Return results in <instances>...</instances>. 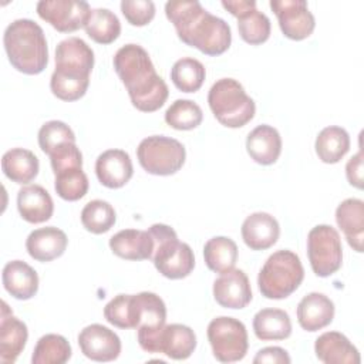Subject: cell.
<instances>
[{"mask_svg":"<svg viewBox=\"0 0 364 364\" xmlns=\"http://www.w3.org/2000/svg\"><path fill=\"white\" fill-rule=\"evenodd\" d=\"M3 173L16 183H28L38 175L40 164L34 152L24 148H11L1 158Z\"/></svg>","mask_w":364,"mask_h":364,"instance_id":"27","label":"cell"},{"mask_svg":"<svg viewBox=\"0 0 364 364\" xmlns=\"http://www.w3.org/2000/svg\"><path fill=\"white\" fill-rule=\"evenodd\" d=\"M87 36L98 44H111L121 34L118 17L108 9H94L85 24Z\"/></svg>","mask_w":364,"mask_h":364,"instance_id":"32","label":"cell"},{"mask_svg":"<svg viewBox=\"0 0 364 364\" xmlns=\"http://www.w3.org/2000/svg\"><path fill=\"white\" fill-rule=\"evenodd\" d=\"M129 299L131 294H118L104 307L105 320L118 328H131L129 323Z\"/></svg>","mask_w":364,"mask_h":364,"instance_id":"40","label":"cell"},{"mask_svg":"<svg viewBox=\"0 0 364 364\" xmlns=\"http://www.w3.org/2000/svg\"><path fill=\"white\" fill-rule=\"evenodd\" d=\"M317 358L324 364H360V353L353 343L338 331H326L314 343Z\"/></svg>","mask_w":364,"mask_h":364,"instance_id":"20","label":"cell"},{"mask_svg":"<svg viewBox=\"0 0 364 364\" xmlns=\"http://www.w3.org/2000/svg\"><path fill=\"white\" fill-rule=\"evenodd\" d=\"M3 286L17 300H28L38 290L37 272L23 260H11L6 263L1 274Z\"/></svg>","mask_w":364,"mask_h":364,"instance_id":"23","label":"cell"},{"mask_svg":"<svg viewBox=\"0 0 364 364\" xmlns=\"http://www.w3.org/2000/svg\"><path fill=\"white\" fill-rule=\"evenodd\" d=\"M95 173L100 183L109 189L122 188L134 173L132 161L122 149H107L95 161Z\"/></svg>","mask_w":364,"mask_h":364,"instance_id":"15","label":"cell"},{"mask_svg":"<svg viewBox=\"0 0 364 364\" xmlns=\"http://www.w3.org/2000/svg\"><path fill=\"white\" fill-rule=\"evenodd\" d=\"M136 156L139 165L151 175L168 176L176 173L185 164V146L175 138L165 135H152L144 138Z\"/></svg>","mask_w":364,"mask_h":364,"instance_id":"8","label":"cell"},{"mask_svg":"<svg viewBox=\"0 0 364 364\" xmlns=\"http://www.w3.org/2000/svg\"><path fill=\"white\" fill-rule=\"evenodd\" d=\"M67 142H75V134L65 122L53 119L41 125L38 131V145L44 154L50 155L55 148Z\"/></svg>","mask_w":364,"mask_h":364,"instance_id":"38","label":"cell"},{"mask_svg":"<svg viewBox=\"0 0 364 364\" xmlns=\"http://www.w3.org/2000/svg\"><path fill=\"white\" fill-rule=\"evenodd\" d=\"M54 189L57 195L68 202L78 200L88 192V178L82 166H71L54 173Z\"/></svg>","mask_w":364,"mask_h":364,"instance_id":"35","label":"cell"},{"mask_svg":"<svg viewBox=\"0 0 364 364\" xmlns=\"http://www.w3.org/2000/svg\"><path fill=\"white\" fill-rule=\"evenodd\" d=\"M71 358V346L60 334H46L38 338L31 355L33 364H64Z\"/></svg>","mask_w":364,"mask_h":364,"instance_id":"33","label":"cell"},{"mask_svg":"<svg viewBox=\"0 0 364 364\" xmlns=\"http://www.w3.org/2000/svg\"><path fill=\"white\" fill-rule=\"evenodd\" d=\"M78 346L81 353L92 361H114L121 354L119 337L108 327L97 323L90 324L80 331Z\"/></svg>","mask_w":364,"mask_h":364,"instance_id":"13","label":"cell"},{"mask_svg":"<svg viewBox=\"0 0 364 364\" xmlns=\"http://www.w3.org/2000/svg\"><path fill=\"white\" fill-rule=\"evenodd\" d=\"M94 51L80 37H68L57 44L55 70L51 74V92L61 101L82 98L90 85Z\"/></svg>","mask_w":364,"mask_h":364,"instance_id":"3","label":"cell"},{"mask_svg":"<svg viewBox=\"0 0 364 364\" xmlns=\"http://www.w3.org/2000/svg\"><path fill=\"white\" fill-rule=\"evenodd\" d=\"M68 245L67 235L55 228V226H46L33 230L26 240V249L28 255L41 263L51 262L65 252Z\"/></svg>","mask_w":364,"mask_h":364,"instance_id":"19","label":"cell"},{"mask_svg":"<svg viewBox=\"0 0 364 364\" xmlns=\"http://www.w3.org/2000/svg\"><path fill=\"white\" fill-rule=\"evenodd\" d=\"M109 249L125 260H148L152 259L154 239L149 230L124 229L109 239Z\"/></svg>","mask_w":364,"mask_h":364,"instance_id":"21","label":"cell"},{"mask_svg":"<svg viewBox=\"0 0 364 364\" xmlns=\"http://www.w3.org/2000/svg\"><path fill=\"white\" fill-rule=\"evenodd\" d=\"M203 259L209 270L225 273L235 267L237 260V246L226 236H215L203 246Z\"/></svg>","mask_w":364,"mask_h":364,"instance_id":"30","label":"cell"},{"mask_svg":"<svg viewBox=\"0 0 364 364\" xmlns=\"http://www.w3.org/2000/svg\"><path fill=\"white\" fill-rule=\"evenodd\" d=\"M112 64L136 109L154 112L166 102L168 85L156 73L145 48L138 44H125L115 53Z\"/></svg>","mask_w":364,"mask_h":364,"instance_id":"2","label":"cell"},{"mask_svg":"<svg viewBox=\"0 0 364 364\" xmlns=\"http://www.w3.org/2000/svg\"><path fill=\"white\" fill-rule=\"evenodd\" d=\"M208 340L215 358L220 363L240 361L249 348L246 327L235 317H215L208 324Z\"/></svg>","mask_w":364,"mask_h":364,"instance_id":"9","label":"cell"},{"mask_svg":"<svg viewBox=\"0 0 364 364\" xmlns=\"http://www.w3.org/2000/svg\"><path fill=\"white\" fill-rule=\"evenodd\" d=\"M336 222L348 245L361 253L364 240V202L357 198L343 200L336 209Z\"/></svg>","mask_w":364,"mask_h":364,"instance_id":"25","label":"cell"},{"mask_svg":"<svg viewBox=\"0 0 364 364\" xmlns=\"http://www.w3.org/2000/svg\"><path fill=\"white\" fill-rule=\"evenodd\" d=\"M213 297L225 309H243L252 300V289L246 273L230 269L213 282Z\"/></svg>","mask_w":364,"mask_h":364,"instance_id":"14","label":"cell"},{"mask_svg":"<svg viewBox=\"0 0 364 364\" xmlns=\"http://www.w3.org/2000/svg\"><path fill=\"white\" fill-rule=\"evenodd\" d=\"M307 256L318 277L334 274L343 263V246L338 232L330 225H317L307 235Z\"/></svg>","mask_w":364,"mask_h":364,"instance_id":"10","label":"cell"},{"mask_svg":"<svg viewBox=\"0 0 364 364\" xmlns=\"http://www.w3.org/2000/svg\"><path fill=\"white\" fill-rule=\"evenodd\" d=\"M304 279L300 257L287 249L274 252L267 257L257 276V286L266 299L280 300L294 293Z\"/></svg>","mask_w":364,"mask_h":364,"instance_id":"6","label":"cell"},{"mask_svg":"<svg viewBox=\"0 0 364 364\" xmlns=\"http://www.w3.org/2000/svg\"><path fill=\"white\" fill-rule=\"evenodd\" d=\"M246 151L255 162L272 165L282 154V136L272 125H257L246 138Z\"/></svg>","mask_w":364,"mask_h":364,"instance_id":"22","label":"cell"},{"mask_svg":"<svg viewBox=\"0 0 364 364\" xmlns=\"http://www.w3.org/2000/svg\"><path fill=\"white\" fill-rule=\"evenodd\" d=\"M196 348V336L185 324H165L158 338V353L172 360H186Z\"/></svg>","mask_w":364,"mask_h":364,"instance_id":"26","label":"cell"},{"mask_svg":"<svg viewBox=\"0 0 364 364\" xmlns=\"http://www.w3.org/2000/svg\"><path fill=\"white\" fill-rule=\"evenodd\" d=\"M36 9L40 18L60 33H73L85 27L91 14L90 4L77 0H41Z\"/></svg>","mask_w":364,"mask_h":364,"instance_id":"11","label":"cell"},{"mask_svg":"<svg viewBox=\"0 0 364 364\" xmlns=\"http://www.w3.org/2000/svg\"><path fill=\"white\" fill-rule=\"evenodd\" d=\"M334 318V303L323 293L311 291L297 304V321L306 331H317L327 327Z\"/></svg>","mask_w":364,"mask_h":364,"instance_id":"18","label":"cell"},{"mask_svg":"<svg viewBox=\"0 0 364 364\" xmlns=\"http://www.w3.org/2000/svg\"><path fill=\"white\" fill-rule=\"evenodd\" d=\"M316 154L324 164H337L350 149V135L341 127H326L316 138Z\"/></svg>","mask_w":364,"mask_h":364,"instance_id":"29","label":"cell"},{"mask_svg":"<svg viewBox=\"0 0 364 364\" xmlns=\"http://www.w3.org/2000/svg\"><path fill=\"white\" fill-rule=\"evenodd\" d=\"M165 14L173 24L179 40L186 46L212 57L223 54L230 47L232 31L229 24L223 18L210 14L199 1H168Z\"/></svg>","mask_w":364,"mask_h":364,"instance_id":"1","label":"cell"},{"mask_svg":"<svg viewBox=\"0 0 364 364\" xmlns=\"http://www.w3.org/2000/svg\"><path fill=\"white\" fill-rule=\"evenodd\" d=\"M270 9L279 20L283 36L290 40H304L316 27L314 16L304 0H272Z\"/></svg>","mask_w":364,"mask_h":364,"instance_id":"12","label":"cell"},{"mask_svg":"<svg viewBox=\"0 0 364 364\" xmlns=\"http://www.w3.org/2000/svg\"><path fill=\"white\" fill-rule=\"evenodd\" d=\"M121 11L129 24L142 27L155 17V4L151 0H124L121 1Z\"/></svg>","mask_w":364,"mask_h":364,"instance_id":"39","label":"cell"},{"mask_svg":"<svg viewBox=\"0 0 364 364\" xmlns=\"http://www.w3.org/2000/svg\"><path fill=\"white\" fill-rule=\"evenodd\" d=\"M17 209L26 222L43 223L53 216L54 203L43 186L27 185L17 193Z\"/></svg>","mask_w":364,"mask_h":364,"instance_id":"24","label":"cell"},{"mask_svg":"<svg viewBox=\"0 0 364 364\" xmlns=\"http://www.w3.org/2000/svg\"><path fill=\"white\" fill-rule=\"evenodd\" d=\"M253 331L262 341L284 340L291 334V321L284 310L262 309L253 317Z\"/></svg>","mask_w":364,"mask_h":364,"instance_id":"28","label":"cell"},{"mask_svg":"<svg viewBox=\"0 0 364 364\" xmlns=\"http://www.w3.org/2000/svg\"><path fill=\"white\" fill-rule=\"evenodd\" d=\"M206 77L203 64L192 57H183L171 68V80L182 92H196Z\"/></svg>","mask_w":364,"mask_h":364,"instance_id":"34","label":"cell"},{"mask_svg":"<svg viewBox=\"0 0 364 364\" xmlns=\"http://www.w3.org/2000/svg\"><path fill=\"white\" fill-rule=\"evenodd\" d=\"M242 239L252 250H266L272 247L280 235V226L274 216L266 212H255L242 223Z\"/></svg>","mask_w":364,"mask_h":364,"instance_id":"17","label":"cell"},{"mask_svg":"<svg viewBox=\"0 0 364 364\" xmlns=\"http://www.w3.org/2000/svg\"><path fill=\"white\" fill-rule=\"evenodd\" d=\"M208 104L215 118L228 128H240L256 112L255 101L235 78H220L209 90Z\"/></svg>","mask_w":364,"mask_h":364,"instance_id":"7","label":"cell"},{"mask_svg":"<svg viewBox=\"0 0 364 364\" xmlns=\"http://www.w3.org/2000/svg\"><path fill=\"white\" fill-rule=\"evenodd\" d=\"M236 18L239 34L247 44L259 46L270 37V20L264 13L256 9V3L242 11Z\"/></svg>","mask_w":364,"mask_h":364,"instance_id":"31","label":"cell"},{"mask_svg":"<svg viewBox=\"0 0 364 364\" xmlns=\"http://www.w3.org/2000/svg\"><path fill=\"white\" fill-rule=\"evenodd\" d=\"M148 230L154 239L152 262L156 270L171 280L189 276L195 267V256L191 246L179 242L176 232L168 225L154 223Z\"/></svg>","mask_w":364,"mask_h":364,"instance_id":"5","label":"cell"},{"mask_svg":"<svg viewBox=\"0 0 364 364\" xmlns=\"http://www.w3.org/2000/svg\"><path fill=\"white\" fill-rule=\"evenodd\" d=\"M3 44L10 64L20 73L37 75L48 63V47L43 28L30 18L10 23L3 36Z\"/></svg>","mask_w":364,"mask_h":364,"instance_id":"4","label":"cell"},{"mask_svg":"<svg viewBox=\"0 0 364 364\" xmlns=\"http://www.w3.org/2000/svg\"><path fill=\"white\" fill-rule=\"evenodd\" d=\"M117 220L115 210L111 203L102 199L90 200L81 210V223L85 230L101 235L108 232Z\"/></svg>","mask_w":364,"mask_h":364,"instance_id":"36","label":"cell"},{"mask_svg":"<svg viewBox=\"0 0 364 364\" xmlns=\"http://www.w3.org/2000/svg\"><path fill=\"white\" fill-rule=\"evenodd\" d=\"M27 338V326L13 314L6 301H1L0 361L3 364L14 363L24 350Z\"/></svg>","mask_w":364,"mask_h":364,"instance_id":"16","label":"cell"},{"mask_svg":"<svg viewBox=\"0 0 364 364\" xmlns=\"http://www.w3.org/2000/svg\"><path fill=\"white\" fill-rule=\"evenodd\" d=\"M202 108L191 100H176L165 111V122L178 131H189L202 124Z\"/></svg>","mask_w":364,"mask_h":364,"instance_id":"37","label":"cell"},{"mask_svg":"<svg viewBox=\"0 0 364 364\" xmlns=\"http://www.w3.org/2000/svg\"><path fill=\"white\" fill-rule=\"evenodd\" d=\"M363 149H360L354 156H351L346 165V176L350 185L357 189H363Z\"/></svg>","mask_w":364,"mask_h":364,"instance_id":"42","label":"cell"},{"mask_svg":"<svg viewBox=\"0 0 364 364\" xmlns=\"http://www.w3.org/2000/svg\"><path fill=\"white\" fill-rule=\"evenodd\" d=\"M291 361L289 353L282 347H264L259 350L253 358L255 364L273 363V364H289Z\"/></svg>","mask_w":364,"mask_h":364,"instance_id":"41","label":"cell"}]
</instances>
